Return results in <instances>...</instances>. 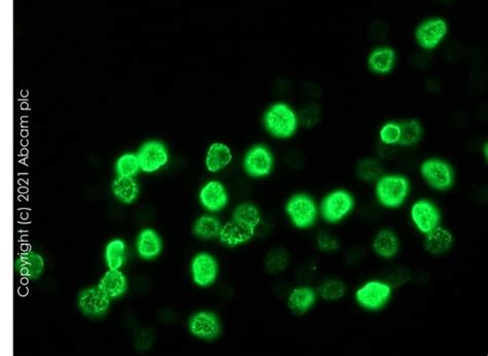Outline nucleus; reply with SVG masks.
Listing matches in <instances>:
<instances>
[{
  "label": "nucleus",
  "instance_id": "obj_1",
  "mask_svg": "<svg viewBox=\"0 0 488 356\" xmlns=\"http://www.w3.org/2000/svg\"><path fill=\"white\" fill-rule=\"evenodd\" d=\"M264 125L266 130L275 137L290 138L296 132L298 119L288 104L275 103L266 112Z\"/></svg>",
  "mask_w": 488,
  "mask_h": 356
},
{
  "label": "nucleus",
  "instance_id": "obj_2",
  "mask_svg": "<svg viewBox=\"0 0 488 356\" xmlns=\"http://www.w3.org/2000/svg\"><path fill=\"white\" fill-rule=\"evenodd\" d=\"M409 192V181L401 175H387L377 182L376 196L387 207H398L405 201Z\"/></svg>",
  "mask_w": 488,
  "mask_h": 356
},
{
  "label": "nucleus",
  "instance_id": "obj_3",
  "mask_svg": "<svg viewBox=\"0 0 488 356\" xmlns=\"http://www.w3.org/2000/svg\"><path fill=\"white\" fill-rule=\"evenodd\" d=\"M286 211L293 224L299 229L311 227L318 217V207L314 201L305 194L295 195L286 206Z\"/></svg>",
  "mask_w": 488,
  "mask_h": 356
},
{
  "label": "nucleus",
  "instance_id": "obj_4",
  "mask_svg": "<svg viewBox=\"0 0 488 356\" xmlns=\"http://www.w3.org/2000/svg\"><path fill=\"white\" fill-rule=\"evenodd\" d=\"M353 207V199L345 190L331 192L322 203V215L324 221L337 223L344 219Z\"/></svg>",
  "mask_w": 488,
  "mask_h": 356
},
{
  "label": "nucleus",
  "instance_id": "obj_5",
  "mask_svg": "<svg viewBox=\"0 0 488 356\" xmlns=\"http://www.w3.org/2000/svg\"><path fill=\"white\" fill-rule=\"evenodd\" d=\"M137 158L142 171L148 173L155 172L168 162V152L164 144L152 140L146 142L140 148Z\"/></svg>",
  "mask_w": 488,
  "mask_h": 356
},
{
  "label": "nucleus",
  "instance_id": "obj_6",
  "mask_svg": "<svg viewBox=\"0 0 488 356\" xmlns=\"http://www.w3.org/2000/svg\"><path fill=\"white\" fill-rule=\"evenodd\" d=\"M391 288L389 284L379 281H371L357 292V301L367 310L380 309L389 301Z\"/></svg>",
  "mask_w": 488,
  "mask_h": 356
},
{
  "label": "nucleus",
  "instance_id": "obj_7",
  "mask_svg": "<svg viewBox=\"0 0 488 356\" xmlns=\"http://www.w3.org/2000/svg\"><path fill=\"white\" fill-rule=\"evenodd\" d=\"M422 175L431 188L447 190L453 182L451 167L442 160L431 159L422 164Z\"/></svg>",
  "mask_w": 488,
  "mask_h": 356
},
{
  "label": "nucleus",
  "instance_id": "obj_8",
  "mask_svg": "<svg viewBox=\"0 0 488 356\" xmlns=\"http://www.w3.org/2000/svg\"><path fill=\"white\" fill-rule=\"evenodd\" d=\"M273 167L271 152L264 146H255L245 155L244 169L251 177H267Z\"/></svg>",
  "mask_w": 488,
  "mask_h": 356
},
{
  "label": "nucleus",
  "instance_id": "obj_9",
  "mask_svg": "<svg viewBox=\"0 0 488 356\" xmlns=\"http://www.w3.org/2000/svg\"><path fill=\"white\" fill-rule=\"evenodd\" d=\"M447 33V24L442 19H431L416 29V41L424 49H435Z\"/></svg>",
  "mask_w": 488,
  "mask_h": 356
},
{
  "label": "nucleus",
  "instance_id": "obj_10",
  "mask_svg": "<svg viewBox=\"0 0 488 356\" xmlns=\"http://www.w3.org/2000/svg\"><path fill=\"white\" fill-rule=\"evenodd\" d=\"M110 303V297L99 286L83 290L79 297V309L89 316H100L106 313Z\"/></svg>",
  "mask_w": 488,
  "mask_h": 356
},
{
  "label": "nucleus",
  "instance_id": "obj_11",
  "mask_svg": "<svg viewBox=\"0 0 488 356\" xmlns=\"http://www.w3.org/2000/svg\"><path fill=\"white\" fill-rule=\"evenodd\" d=\"M190 330L194 336L204 340H213L221 333L219 319L211 312H198L191 317Z\"/></svg>",
  "mask_w": 488,
  "mask_h": 356
},
{
  "label": "nucleus",
  "instance_id": "obj_12",
  "mask_svg": "<svg viewBox=\"0 0 488 356\" xmlns=\"http://www.w3.org/2000/svg\"><path fill=\"white\" fill-rule=\"evenodd\" d=\"M411 217L416 227L424 234L429 233L439 225V211L429 201L420 200L416 202L412 207Z\"/></svg>",
  "mask_w": 488,
  "mask_h": 356
},
{
  "label": "nucleus",
  "instance_id": "obj_13",
  "mask_svg": "<svg viewBox=\"0 0 488 356\" xmlns=\"http://www.w3.org/2000/svg\"><path fill=\"white\" fill-rule=\"evenodd\" d=\"M192 272L195 284L200 286H211L217 278V261L208 253H199L193 261Z\"/></svg>",
  "mask_w": 488,
  "mask_h": 356
},
{
  "label": "nucleus",
  "instance_id": "obj_14",
  "mask_svg": "<svg viewBox=\"0 0 488 356\" xmlns=\"http://www.w3.org/2000/svg\"><path fill=\"white\" fill-rule=\"evenodd\" d=\"M255 235V228L248 227L240 221H232L222 228L221 242L229 247L237 246L251 240Z\"/></svg>",
  "mask_w": 488,
  "mask_h": 356
},
{
  "label": "nucleus",
  "instance_id": "obj_15",
  "mask_svg": "<svg viewBox=\"0 0 488 356\" xmlns=\"http://www.w3.org/2000/svg\"><path fill=\"white\" fill-rule=\"evenodd\" d=\"M200 201L209 211H219L227 205V192L219 181H209L201 190Z\"/></svg>",
  "mask_w": 488,
  "mask_h": 356
},
{
  "label": "nucleus",
  "instance_id": "obj_16",
  "mask_svg": "<svg viewBox=\"0 0 488 356\" xmlns=\"http://www.w3.org/2000/svg\"><path fill=\"white\" fill-rule=\"evenodd\" d=\"M43 259L33 251L22 253L17 259L14 269L22 277L37 279L43 273Z\"/></svg>",
  "mask_w": 488,
  "mask_h": 356
},
{
  "label": "nucleus",
  "instance_id": "obj_17",
  "mask_svg": "<svg viewBox=\"0 0 488 356\" xmlns=\"http://www.w3.org/2000/svg\"><path fill=\"white\" fill-rule=\"evenodd\" d=\"M453 245V236L444 228L437 227L427 233L424 248L431 255H443Z\"/></svg>",
  "mask_w": 488,
  "mask_h": 356
},
{
  "label": "nucleus",
  "instance_id": "obj_18",
  "mask_svg": "<svg viewBox=\"0 0 488 356\" xmlns=\"http://www.w3.org/2000/svg\"><path fill=\"white\" fill-rule=\"evenodd\" d=\"M232 161L229 146L219 142L211 144L207 152L206 167L211 172H217L227 167Z\"/></svg>",
  "mask_w": 488,
  "mask_h": 356
},
{
  "label": "nucleus",
  "instance_id": "obj_19",
  "mask_svg": "<svg viewBox=\"0 0 488 356\" xmlns=\"http://www.w3.org/2000/svg\"><path fill=\"white\" fill-rule=\"evenodd\" d=\"M137 249L142 259H155L161 253L162 242L154 230L146 229L138 236Z\"/></svg>",
  "mask_w": 488,
  "mask_h": 356
},
{
  "label": "nucleus",
  "instance_id": "obj_20",
  "mask_svg": "<svg viewBox=\"0 0 488 356\" xmlns=\"http://www.w3.org/2000/svg\"><path fill=\"white\" fill-rule=\"evenodd\" d=\"M100 288L108 295L110 299L123 296L127 290V281L122 272L119 270H110L100 280Z\"/></svg>",
  "mask_w": 488,
  "mask_h": 356
},
{
  "label": "nucleus",
  "instance_id": "obj_21",
  "mask_svg": "<svg viewBox=\"0 0 488 356\" xmlns=\"http://www.w3.org/2000/svg\"><path fill=\"white\" fill-rule=\"evenodd\" d=\"M395 51L391 48H380L375 50L369 57V68L378 75H385L393 69L395 64Z\"/></svg>",
  "mask_w": 488,
  "mask_h": 356
},
{
  "label": "nucleus",
  "instance_id": "obj_22",
  "mask_svg": "<svg viewBox=\"0 0 488 356\" xmlns=\"http://www.w3.org/2000/svg\"><path fill=\"white\" fill-rule=\"evenodd\" d=\"M315 294L309 288H296L289 297V307L296 315H303L315 303Z\"/></svg>",
  "mask_w": 488,
  "mask_h": 356
},
{
  "label": "nucleus",
  "instance_id": "obj_23",
  "mask_svg": "<svg viewBox=\"0 0 488 356\" xmlns=\"http://www.w3.org/2000/svg\"><path fill=\"white\" fill-rule=\"evenodd\" d=\"M374 249L380 257L391 259L395 257L399 250V240L391 230H382L375 238Z\"/></svg>",
  "mask_w": 488,
  "mask_h": 356
},
{
  "label": "nucleus",
  "instance_id": "obj_24",
  "mask_svg": "<svg viewBox=\"0 0 488 356\" xmlns=\"http://www.w3.org/2000/svg\"><path fill=\"white\" fill-rule=\"evenodd\" d=\"M113 192L121 202L130 204L138 196V186L132 177H119L113 184Z\"/></svg>",
  "mask_w": 488,
  "mask_h": 356
},
{
  "label": "nucleus",
  "instance_id": "obj_25",
  "mask_svg": "<svg viewBox=\"0 0 488 356\" xmlns=\"http://www.w3.org/2000/svg\"><path fill=\"white\" fill-rule=\"evenodd\" d=\"M400 125V146H413L422 138V130L416 119L403 121Z\"/></svg>",
  "mask_w": 488,
  "mask_h": 356
},
{
  "label": "nucleus",
  "instance_id": "obj_26",
  "mask_svg": "<svg viewBox=\"0 0 488 356\" xmlns=\"http://www.w3.org/2000/svg\"><path fill=\"white\" fill-rule=\"evenodd\" d=\"M221 223L211 215H204L197 219L194 227L195 234L204 239L217 237L221 233Z\"/></svg>",
  "mask_w": 488,
  "mask_h": 356
},
{
  "label": "nucleus",
  "instance_id": "obj_27",
  "mask_svg": "<svg viewBox=\"0 0 488 356\" xmlns=\"http://www.w3.org/2000/svg\"><path fill=\"white\" fill-rule=\"evenodd\" d=\"M233 219L234 221H240L248 227L255 228L261 221V215L255 205L244 203L236 207Z\"/></svg>",
  "mask_w": 488,
  "mask_h": 356
},
{
  "label": "nucleus",
  "instance_id": "obj_28",
  "mask_svg": "<svg viewBox=\"0 0 488 356\" xmlns=\"http://www.w3.org/2000/svg\"><path fill=\"white\" fill-rule=\"evenodd\" d=\"M125 243L122 240H114L108 243L106 248V259L110 270H118L124 264Z\"/></svg>",
  "mask_w": 488,
  "mask_h": 356
},
{
  "label": "nucleus",
  "instance_id": "obj_29",
  "mask_svg": "<svg viewBox=\"0 0 488 356\" xmlns=\"http://www.w3.org/2000/svg\"><path fill=\"white\" fill-rule=\"evenodd\" d=\"M119 177H133L140 170L139 161L134 154H125L119 159L116 165Z\"/></svg>",
  "mask_w": 488,
  "mask_h": 356
},
{
  "label": "nucleus",
  "instance_id": "obj_30",
  "mask_svg": "<svg viewBox=\"0 0 488 356\" xmlns=\"http://www.w3.org/2000/svg\"><path fill=\"white\" fill-rule=\"evenodd\" d=\"M318 292L322 299L326 301H335L344 296L345 286L340 280L329 279L320 284Z\"/></svg>",
  "mask_w": 488,
  "mask_h": 356
},
{
  "label": "nucleus",
  "instance_id": "obj_31",
  "mask_svg": "<svg viewBox=\"0 0 488 356\" xmlns=\"http://www.w3.org/2000/svg\"><path fill=\"white\" fill-rule=\"evenodd\" d=\"M289 259L286 251L275 249L268 253L266 259V269L269 273L277 274L284 271L288 266Z\"/></svg>",
  "mask_w": 488,
  "mask_h": 356
},
{
  "label": "nucleus",
  "instance_id": "obj_32",
  "mask_svg": "<svg viewBox=\"0 0 488 356\" xmlns=\"http://www.w3.org/2000/svg\"><path fill=\"white\" fill-rule=\"evenodd\" d=\"M358 175L361 179L366 181H372L377 179L382 173V166L380 163L373 159H366V160L360 162L358 165Z\"/></svg>",
  "mask_w": 488,
  "mask_h": 356
},
{
  "label": "nucleus",
  "instance_id": "obj_33",
  "mask_svg": "<svg viewBox=\"0 0 488 356\" xmlns=\"http://www.w3.org/2000/svg\"><path fill=\"white\" fill-rule=\"evenodd\" d=\"M380 138L383 144H399L400 140V125L397 123H387L383 126L380 131Z\"/></svg>",
  "mask_w": 488,
  "mask_h": 356
},
{
  "label": "nucleus",
  "instance_id": "obj_34",
  "mask_svg": "<svg viewBox=\"0 0 488 356\" xmlns=\"http://www.w3.org/2000/svg\"><path fill=\"white\" fill-rule=\"evenodd\" d=\"M301 123L305 128H311L320 119V108L316 106H308L301 112Z\"/></svg>",
  "mask_w": 488,
  "mask_h": 356
},
{
  "label": "nucleus",
  "instance_id": "obj_35",
  "mask_svg": "<svg viewBox=\"0 0 488 356\" xmlns=\"http://www.w3.org/2000/svg\"><path fill=\"white\" fill-rule=\"evenodd\" d=\"M318 244L322 250L328 251V253L336 250L339 246L336 239L326 233H322L318 236Z\"/></svg>",
  "mask_w": 488,
  "mask_h": 356
},
{
  "label": "nucleus",
  "instance_id": "obj_36",
  "mask_svg": "<svg viewBox=\"0 0 488 356\" xmlns=\"http://www.w3.org/2000/svg\"><path fill=\"white\" fill-rule=\"evenodd\" d=\"M487 148H488L487 144H485V158H487V156H488Z\"/></svg>",
  "mask_w": 488,
  "mask_h": 356
}]
</instances>
